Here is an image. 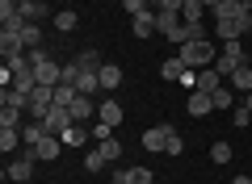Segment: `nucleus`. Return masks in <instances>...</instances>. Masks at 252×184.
<instances>
[{
    "label": "nucleus",
    "instance_id": "1",
    "mask_svg": "<svg viewBox=\"0 0 252 184\" xmlns=\"http://www.w3.org/2000/svg\"><path fill=\"white\" fill-rule=\"evenodd\" d=\"M177 59H185V67L202 71V67H215V59H219V46L210 42V38H198V42H185V46H177Z\"/></svg>",
    "mask_w": 252,
    "mask_h": 184
},
{
    "label": "nucleus",
    "instance_id": "2",
    "mask_svg": "<svg viewBox=\"0 0 252 184\" xmlns=\"http://www.w3.org/2000/svg\"><path fill=\"white\" fill-rule=\"evenodd\" d=\"M30 54V67H34V76H38V84H46V88H55V84H63V63H55L51 54L38 46V51H26Z\"/></svg>",
    "mask_w": 252,
    "mask_h": 184
},
{
    "label": "nucleus",
    "instance_id": "3",
    "mask_svg": "<svg viewBox=\"0 0 252 184\" xmlns=\"http://www.w3.org/2000/svg\"><path fill=\"white\" fill-rule=\"evenodd\" d=\"M248 59H252V54H244V38H235V42H223V46H219V59H215V71L227 79L235 67H244Z\"/></svg>",
    "mask_w": 252,
    "mask_h": 184
},
{
    "label": "nucleus",
    "instance_id": "4",
    "mask_svg": "<svg viewBox=\"0 0 252 184\" xmlns=\"http://www.w3.org/2000/svg\"><path fill=\"white\" fill-rule=\"evenodd\" d=\"M55 109V88H46V84H38L34 92H30V105H26V113L34 117V122H42L46 113Z\"/></svg>",
    "mask_w": 252,
    "mask_h": 184
},
{
    "label": "nucleus",
    "instance_id": "5",
    "mask_svg": "<svg viewBox=\"0 0 252 184\" xmlns=\"http://www.w3.org/2000/svg\"><path fill=\"white\" fill-rule=\"evenodd\" d=\"M210 29H215L219 42H235V38H244L252 29V17H227V21H215Z\"/></svg>",
    "mask_w": 252,
    "mask_h": 184
},
{
    "label": "nucleus",
    "instance_id": "6",
    "mask_svg": "<svg viewBox=\"0 0 252 184\" xmlns=\"http://www.w3.org/2000/svg\"><path fill=\"white\" fill-rule=\"evenodd\" d=\"M67 126H76V117H72V109H59V105H55L51 113L42 117V130H46V134H55V138H59V134L67 130Z\"/></svg>",
    "mask_w": 252,
    "mask_h": 184
},
{
    "label": "nucleus",
    "instance_id": "7",
    "mask_svg": "<svg viewBox=\"0 0 252 184\" xmlns=\"http://www.w3.org/2000/svg\"><path fill=\"white\" fill-rule=\"evenodd\" d=\"M168 138H172V126H147V130H143V151L160 155V151L168 147Z\"/></svg>",
    "mask_w": 252,
    "mask_h": 184
},
{
    "label": "nucleus",
    "instance_id": "8",
    "mask_svg": "<svg viewBox=\"0 0 252 184\" xmlns=\"http://www.w3.org/2000/svg\"><path fill=\"white\" fill-rule=\"evenodd\" d=\"M185 109H189V117H206V113H215V92H202V88H193V92H189V101H185Z\"/></svg>",
    "mask_w": 252,
    "mask_h": 184
},
{
    "label": "nucleus",
    "instance_id": "9",
    "mask_svg": "<svg viewBox=\"0 0 252 184\" xmlns=\"http://www.w3.org/2000/svg\"><path fill=\"white\" fill-rule=\"evenodd\" d=\"M4 176H9V180H17V184H26L30 176H34V151H30V155H21V159H13V155H9V167H4Z\"/></svg>",
    "mask_w": 252,
    "mask_h": 184
},
{
    "label": "nucleus",
    "instance_id": "10",
    "mask_svg": "<svg viewBox=\"0 0 252 184\" xmlns=\"http://www.w3.org/2000/svg\"><path fill=\"white\" fill-rule=\"evenodd\" d=\"M227 17H252V4L248 0H223L215 9V21H227Z\"/></svg>",
    "mask_w": 252,
    "mask_h": 184
},
{
    "label": "nucleus",
    "instance_id": "11",
    "mask_svg": "<svg viewBox=\"0 0 252 184\" xmlns=\"http://www.w3.org/2000/svg\"><path fill=\"white\" fill-rule=\"evenodd\" d=\"M80 67V63H76ZM76 92H84V97H93V92H101V76L93 67H80L76 71Z\"/></svg>",
    "mask_w": 252,
    "mask_h": 184
},
{
    "label": "nucleus",
    "instance_id": "12",
    "mask_svg": "<svg viewBox=\"0 0 252 184\" xmlns=\"http://www.w3.org/2000/svg\"><path fill=\"white\" fill-rule=\"evenodd\" d=\"M59 151H63V138H55V134H42V142L34 147V159L51 163V159H59Z\"/></svg>",
    "mask_w": 252,
    "mask_h": 184
},
{
    "label": "nucleus",
    "instance_id": "13",
    "mask_svg": "<svg viewBox=\"0 0 252 184\" xmlns=\"http://www.w3.org/2000/svg\"><path fill=\"white\" fill-rule=\"evenodd\" d=\"M122 117H126V113H122V105H118L114 97L97 105V122H105V126H122Z\"/></svg>",
    "mask_w": 252,
    "mask_h": 184
},
{
    "label": "nucleus",
    "instance_id": "14",
    "mask_svg": "<svg viewBox=\"0 0 252 184\" xmlns=\"http://www.w3.org/2000/svg\"><path fill=\"white\" fill-rule=\"evenodd\" d=\"M227 84H231L235 92H244V97H248V92H252V63H244V67H235L231 76H227Z\"/></svg>",
    "mask_w": 252,
    "mask_h": 184
},
{
    "label": "nucleus",
    "instance_id": "15",
    "mask_svg": "<svg viewBox=\"0 0 252 184\" xmlns=\"http://www.w3.org/2000/svg\"><path fill=\"white\" fill-rule=\"evenodd\" d=\"M97 76H101V88H105V92H114V88H122V79H126V71L118 67V63H105V67H101Z\"/></svg>",
    "mask_w": 252,
    "mask_h": 184
},
{
    "label": "nucleus",
    "instance_id": "16",
    "mask_svg": "<svg viewBox=\"0 0 252 184\" xmlns=\"http://www.w3.org/2000/svg\"><path fill=\"white\" fill-rule=\"evenodd\" d=\"M114 180H118V184H156V176L147 172V167H122Z\"/></svg>",
    "mask_w": 252,
    "mask_h": 184
},
{
    "label": "nucleus",
    "instance_id": "17",
    "mask_svg": "<svg viewBox=\"0 0 252 184\" xmlns=\"http://www.w3.org/2000/svg\"><path fill=\"white\" fill-rule=\"evenodd\" d=\"M130 34L135 38H152L156 34V13L147 9V13H139V17H130Z\"/></svg>",
    "mask_w": 252,
    "mask_h": 184
},
{
    "label": "nucleus",
    "instance_id": "18",
    "mask_svg": "<svg viewBox=\"0 0 252 184\" xmlns=\"http://www.w3.org/2000/svg\"><path fill=\"white\" fill-rule=\"evenodd\" d=\"M202 17H206V4H202V0H185V4H181V21L202 26Z\"/></svg>",
    "mask_w": 252,
    "mask_h": 184
},
{
    "label": "nucleus",
    "instance_id": "19",
    "mask_svg": "<svg viewBox=\"0 0 252 184\" xmlns=\"http://www.w3.org/2000/svg\"><path fill=\"white\" fill-rule=\"evenodd\" d=\"M72 117H76V122H89V117H97V105H93V97H84V92H80V97L72 101Z\"/></svg>",
    "mask_w": 252,
    "mask_h": 184
},
{
    "label": "nucleus",
    "instance_id": "20",
    "mask_svg": "<svg viewBox=\"0 0 252 184\" xmlns=\"http://www.w3.org/2000/svg\"><path fill=\"white\" fill-rule=\"evenodd\" d=\"M59 138H63V147H84V142L93 138V130H84V126H67Z\"/></svg>",
    "mask_w": 252,
    "mask_h": 184
},
{
    "label": "nucleus",
    "instance_id": "21",
    "mask_svg": "<svg viewBox=\"0 0 252 184\" xmlns=\"http://www.w3.org/2000/svg\"><path fill=\"white\" fill-rule=\"evenodd\" d=\"M17 13L30 21V26H38V21L46 17V4H38V0H21V4H17Z\"/></svg>",
    "mask_w": 252,
    "mask_h": 184
},
{
    "label": "nucleus",
    "instance_id": "22",
    "mask_svg": "<svg viewBox=\"0 0 252 184\" xmlns=\"http://www.w3.org/2000/svg\"><path fill=\"white\" fill-rule=\"evenodd\" d=\"M198 88L202 92H219V88H223V76H219L215 67H202L198 71Z\"/></svg>",
    "mask_w": 252,
    "mask_h": 184
},
{
    "label": "nucleus",
    "instance_id": "23",
    "mask_svg": "<svg viewBox=\"0 0 252 184\" xmlns=\"http://www.w3.org/2000/svg\"><path fill=\"white\" fill-rule=\"evenodd\" d=\"M17 142H21V130H17V126H0V151H4V155H13Z\"/></svg>",
    "mask_w": 252,
    "mask_h": 184
},
{
    "label": "nucleus",
    "instance_id": "24",
    "mask_svg": "<svg viewBox=\"0 0 252 184\" xmlns=\"http://www.w3.org/2000/svg\"><path fill=\"white\" fill-rule=\"evenodd\" d=\"M76 26H80V17H76V9H59V13H55V29H59V34H72Z\"/></svg>",
    "mask_w": 252,
    "mask_h": 184
},
{
    "label": "nucleus",
    "instance_id": "25",
    "mask_svg": "<svg viewBox=\"0 0 252 184\" xmlns=\"http://www.w3.org/2000/svg\"><path fill=\"white\" fill-rule=\"evenodd\" d=\"M215 109H219V113H231V109H235V88L231 84H223L215 92Z\"/></svg>",
    "mask_w": 252,
    "mask_h": 184
},
{
    "label": "nucleus",
    "instance_id": "26",
    "mask_svg": "<svg viewBox=\"0 0 252 184\" xmlns=\"http://www.w3.org/2000/svg\"><path fill=\"white\" fill-rule=\"evenodd\" d=\"M76 97H80V92H76V84H55V105H59V109H72Z\"/></svg>",
    "mask_w": 252,
    "mask_h": 184
},
{
    "label": "nucleus",
    "instance_id": "27",
    "mask_svg": "<svg viewBox=\"0 0 252 184\" xmlns=\"http://www.w3.org/2000/svg\"><path fill=\"white\" fill-rule=\"evenodd\" d=\"M185 71H189L185 59H164V63H160V76H164V79H181Z\"/></svg>",
    "mask_w": 252,
    "mask_h": 184
},
{
    "label": "nucleus",
    "instance_id": "28",
    "mask_svg": "<svg viewBox=\"0 0 252 184\" xmlns=\"http://www.w3.org/2000/svg\"><path fill=\"white\" fill-rule=\"evenodd\" d=\"M0 97H4V105H13V109H26L30 105V92H21V88H4Z\"/></svg>",
    "mask_w": 252,
    "mask_h": 184
},
{
    "label": "nucleus",
    "instance_id": "29",
    "mask_svg": "<svg viewBox=\"0 0 252 184\" xmlns=\"http://www.w3.org/2000/svg\"><path fill=\"white\" fill-rule=\"evenodd\" d=\"M42 134H46V130H42V122H38V126H21V142H26L30 151H34L38 142H42Z\"/></svg>",
    "mask_w": 252,
    "mask_h": 184
},
{
    "label": "nucleus",
    "instance_id": "30",
    "mask_svg": "<svg viewBox=\"0 0 252 184\" xmlns=\"http://www.w3.org/2000/svg\"><path fill=\"white\" fill-rule=\"evenodd\" d=\"M21 42H26V51H38L42 46V26H26L21 29Z\"/></svg>",
    "mask_w": 252,
    "mask_h": 184
},
{
    "label": "nucleus",
    "instance_id": "31",
    "mask_svg": "<svg viewBox=\"0 0 252 184\" xmlns=\"http://www.w3.org/2000/svg\"><path fill=\"white\" fill-rule=\"evenodd\" d=\"M76 63H80V67H93V71H101V67H105V59H101L97 51H80V54H76Z\"/></svg>",
    "mask_w": 252,
    "mask_h": 184
},
{
    "label": "nucleus",
    "instance_id": "32",
    "mask_svg": "<svg viewBox=\"0 0 252 184\" xmlns=\"http://www.w3.org/2000/svg\"><path fill=\"white\" fill-rule=\"evenodd\" d=\"M210 163H231V142H215L210 147Z\"/></svg>",
    "mask_w": 252,
    "mask_h": 184
},
{
    "label": "nucleus",
    "instance_id": "33",
    "mask_svg": "<svg viewBox=\"0 0 252 184\" xmlns=\"http://www.w3.org/2000/svg\"><path fill=\"white\" fill-rule=\"evenodd\" d=\"M97 151H101V155L109 159V163H114V159L122 155V142H118V138H105V142H97Z\"/></svg>",
    "mask_w": 252,
    "mask_h": 184
},
{
    "label": "nucleus",
    "instance_id": "34",
    "mask_svg": "<svg viewBox=\"0 0 252 184\" xmlns=\"http://www.w3.org/2000/svg\"><path fill=\"white\" fill-rule=\"evenodd\" d=\"M21 113H26V109H13V105H4V109H0V126H21Z\"/></svg>",
    "mask_w": 252,
    "mask_h": 184
},
{
    "label": "nucleus",
    "instance_id": "35",
    "mask_svg": "<svg viewBox=\"0 0 252 184\" xmlns=\"http://www.w3.org/2000/svg\"><path fill=\"white\" fill-rule=\"evenodd\" d=\"M105 163H109V159H105V155H101V151H97V147H93V151H89V155H84V167H89V172H101V167H105Z\"/></svg>",
    "mask_w": 252,
    "mask_h": 184
},
{
    "label": "nucleus",
    "instance_id": "36",
    "mask_svg": "<svg viewBox=\"0 0 252 184\" xmlns=\"http://www.w3.org/2000/svg\"><path fill=\"white\" fill-rule=\"evenodd\" d=\"M181 151H185V138H181V134L172 130V138H168V147H164V155H172V159H177Z\"/></svg>",
    "mask_w": 252,
    "mask_h": 184
},
{
    "label": "nucleus",
    "instance_id": "37",
    "mask_svg": "<svg viewBox=\"0 0 252 184\" xmlns=\"http://www.w3.org/2000/svg\"><path fill=\"white\" fill-rule=\"evenodd\" d=\"M248 122H252V113H248L244 105H235V109H231V126H240V130H244Z\"/></svg>",
    "mask_w": 252,
    "mask_h": 184
},
{
    "label": "nucleus",
    "instance_id": "38",
    "mask_svg": "<svg viewBox=\"0 0 252 184\" xmlns=\"http://www.w3.org/2000/svg\"><path fill=\"white\" fill-rule=\"evenodd\" d=\"M122 9L130 13V17H139V13H147V0H122Z\"/></svg>",
    "mask_w": 252,
    "mask_h": 184
},
{
    "label": "nucleus",
    "instance_id": "39",
    "mask_svg": "<svg viewBox=\"0 0 252 184\" xmlns=\"http://www.w3.org/2000/svg\"><path fill=\"white\" fill-rule=\"evenodd\" d=\"M109 130H114V126H105V122H101V126H93V138H97V142H105V138H114V134H109Z\"/></svg>",
    "mask_w": 252,
    "mask_h": 184
},
{
    "label": "nucleus",
    "instance_id": "40",
    "mask_svg": "<svg viewBox=\"0 0 252 184\" xmlns=\"http://www.w3.org/2000/svg\"><path fill=\"white\" fill-rule=\"evenodd\" d=\"M76 71H80L76 63H63V84H76Z\"/></svg>",
    "mask_w": 252,
    "mask_h": 184
},
{
    "label": "nucleus",
    "instance_id": "41",
    "mask_svg": "<svg viewBox=\"0 0 252 184\" xmlns=\"http://www.w3.org/2000/svg\"><path fill=\"white\" fill-rule=\"evenodd\" d=\"M202 4H206V9H210V13H215V9H219V4H223V0H202Z\"/></svg>",
    "mask_w": 252,
    "mask_h": 184
},
{
    "label": "nucleus",
    "instance_id": "42",
    "mask_svg": "<svg viewBox=\"0 0 252 184\" xmlns=\"http://www.w3.org/2000/svg\"><path fill=\"white\" fill-rule=\"evenodd\" d=\"M231 184H252V176H235V180Z\"/></svg>",
    "mask_w": 252,
    "mask_h": 184
},
{
    "label": "nucleus",
    "instance_id": "43",
    "mask_svg": "<svg viewBox=\"0 0 252 184\" xmlns=\"http://www.w3.org/2000/svg\"><path fill=\"white\" fill-rule=\"evenodd\" d=\"M244 109H248V113H252V92H248V97H244Z\"/></svg>",
    "mask_w": 252,
    "mask_h": 184
},
{
    "label": "nucleus",
    "instance_id": "44",
    "mask_svg": "<svg viewBox=\"0 0 252 184\" xmlns=\"http://www.w3.org/2000/svg\"><path fill=\"white\" fill-rule=\"evenodd\" d=\"M114 184H118V180H114Z\"/></svg>",
    "mask_w": 252,
    "mask_h": 184
}]
</instances>
